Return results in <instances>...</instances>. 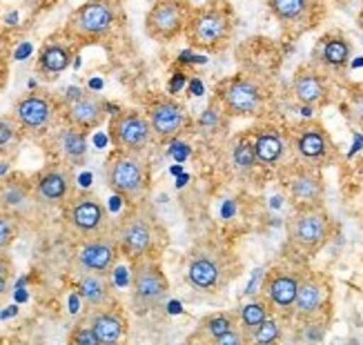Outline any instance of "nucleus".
Here are the masks:
<instances>
[{"label":"nucleus","instance_id":"obj_33","mask_svg":"<svg viewBox=\"0 0 363 345\" xmlns=\"http://www.w3.org/2000/svg\"><path fill=\"white\" fill-rule=\"evenodd\" d=\"M18 237V225H16V218L7 212L0 210V252H7L11 243Z\"/></svg>","mask_w":363,"mask_h":345},{"label":"nucleus","instance_id":"obj_29","mask_svg":"<svg viewBox=\"0 0 363 345\" xmlns=\"http://www.w3.org/2000/svg\"><path fill=\"white\" fill-rule=\"evenodd\" d=\"M352 47L343 36H330L321 45V62L330 69H343L350 62Z\"/></svg>","mask_w":363,"mask_h":345},{"label":"nucleus","instance_id":"obj_36","mask_svg":"<svg viewBox=\"0 0 363 345\" xmlns=\"http://www.w3.org/2000/svg\"><path fill=\"white\" fill-rule=\"evenodd\" d=\"M25 196H27V190L25 187H21V185H7L5 187V192H3V205H7V208H11V205H18V203H23L25 200Z\"/></svg>","mask_w":363,"mask_h":345},{"label":"nucleus","instance_id":"obj_31","mask_svg":"<svg viewBox=\"0 0 363 345\" xmlns=\"http://www.w3.org/2000/svg\"><path fill=\"white\" fill-rule=\"evenodd\" d=\"M232 165L239 171H252L255 167H259L257 154H255V143L252 138L241 136L232 147Z\"/></svg>","mask_w":363,"mask_h":345},{"label":"nucleus","instance_id":"obj_14","mask_svg":"<svg viewBox=\"0 0 363 345\" xmlns=\"http://www.w3.org/2000/svg\"><path fill=\"white\" fill-rule=\"evenodd\" d=\"M328 296H330V290H328V283L323 281V276L314 274V272L301 274L290 312L294 315L296 321L314 323V321H319L321 315L325 312Z\"/></svg>","mask_w":363,"mask_h":345},{"label":"nucleus","instance_id":"obj_32","mask_svg":"<svg viewBox=\"0 0 363 345\" xmlns=\"http://www.w3.org/2000/svg\"><path fill=\"white\" fill-rule=\"evenodd\" d=\"M281 339H283V323L274 315L267 317L257 330L250 334V343H257V345H270Z\"/></svg>","mask_w":363,"mask_h":345},{"label":"nucleus","instance_id":"obj_30","mask_svg":"<svg viewBox=\"0 0 363 345\" xmlns=\"http://www.w3.org/2000/svg\"><path fill=\"white\" fill-rule=\"evenodd\" d=\"M234 327H239V321H236V315H225V312H218V315H210L205 317L199 327H196V339H205V341H216L218 336L228 334Z\"/></svg>","mask_w":363,"mask_h":345},{"label":"nucleus","instance_id":"obj_37","mask_svg":"<svg viewBox=\"0 0 363 345\" xmlns=\"http://www.w3.org/2000/svg\"><path fill=\"white\" fill-rule=\"evenodd\" d=\"M69 341L72 343H76V345H99V339H96V334L91 332V327L89 325H78L76 330L72 332V336H69Z\"/></svg>","mask_w":363,"mask_h":345},{"label":"nucleus","instance_id":"obj_39","mask_svg":"<svg viewBox=\"0 0 363 345\" xmlns=\"http://www.w3.org/2000/svg\"><path fill=\"white\" fill-rule=\"evenodd\" d=\"M25 3H29V5H43V3H47V0H25Z\"/></svg>","mask_w":363,"mask_h":345},{"label":"nucleus","instance_id":"obj_4","mask_svg":"<svg viewBox=\"0 0 363 345\" xmlns=\"http://www.w3.org/2000/svg\"><path fill=\"white\" fill-rule=\"evenodd\" d=\"M185 36L189 45L203 52H220L232 36V16L228 9L205 5L189 9L185 23Z\"/></svg>","mask_w":363,"mask_h":345},{"label":"nucleus","instance_id":"obj_27","mask_svg":"<svg viewBox=\"0 0 363 345\" xmlns=\"http://www.w3.org/2000/svg\"><path fill=\"white\" fill-rule=\"evenodd\" d=\"M270 315H272V307L265 299H252L239 307V312H236V321H239L241 332L247 336V343H250V334L255 332Z\"/></svg>","mask_w":363,"mask_h":345},{"label":"nucleus","instance_id":"obj_21","mask_svg":"<svg viewBox=\"0 0 363 345\" xmlns=\"http://www.w3.org/2000/svg\"><path fill=\"white\" fill-rule=\"evenodd\" d=\"M72 187L74 176L69 169H47L34 183V198L43 205H58V203H65L69 198Z\"/></svg>","mask_w":363,"mask_h":345},{"label":"nucleus","instance_id":"obj_3","mask_svg":"<svg viewBox=\"0 0 363 345\" xmlns=\"http://www.w3.org/2000/svg\"><path fill=\"white\" fill-rule=\"evenodd\" d=\"M105 183L128 205L145 203L150 190V171L143 154L116 149L105 163Z\"/></svg>","mask_w":363,"mask_h":345},{"label":"nucleus","instance_id":"obj_6","mask_svg":"<svg viewBox=\"0 0 363 345\" xmlns=\"http://www.w3.org/2000/svg\"><path fill=\"white\" fill-rule=\"evenodd\" d=\"M333 218L323 210V205L314 208H296L292 218L288 221V237L290 243L308 256L317 254L321 247L333 237Z\"/></svg>","mask_w":363,"mask_h":345},{"label":"nucleus","instance_id":"obj_9","mask_svg":"<svg viewBox=\"0 0 363 345\" xmlns=\"http://www.w3.org/2000/svg\"><path fill=\"white\" fill-rule=\"evenodd\" d=\"M109 138H112L116 149L143 154L156 136L152 132V125L145 114L136 112V109H123V112L112 116V123H109Z\"/></svg>","mask_w":363,"mask_h":345},{"label":"nucleus","instance_id":"obj_24","mask_svg":"<svg viewBox=\"0 0 363 345\" xmlns=\"http://www.w3.org/2000/svg\"><path fill=\"white\" fill-rule=\"evenodd\" d=\"M105 114H107V105L101 98L91 96V94H81L76 101L67 103L69 125H74V128L83 130V132L99 128L105 118Z\"/></svg>","mask_w":363,"mask_h":345},{"label":"nucleus","instance_id":"obj_25","mask_svg":"<svg viewBox=\"0 0 363 345\" xmlns=\"http://www.w3.org/2000/svg\"><path fill=\"white\" fill-rule=\"evenodd\" d=\"M252 143H255V154H257V161L261 167H274L286 159L288 140L283 136V132L277 128L259 130L255 134V138H252Z\"/></svg>","mask_w":363,"mask_h":345},{"label":"nucleus","instance_id":"obj_2","mask_svg":"<svg viewBox=\"0 0 363 345\" xmlns=\"http://www.w3.org/2000/svg\"><path fill=\"white\" fill-rule=\"evenodd\" d=\"M239 276V259L216 241L196 243L187 252L185 281L203 294H220Z\"/></svg>","mask_w":363,"mask_h":345},{"label":"nucleus","instance_id":"obj_15","mask_svg":"<svg viewBox=\"0 0 363 345\" xmlns=\"http://www.w3.org/2000/svg\"><path fill=\"white\" fill-rule=\"evenodd\" d=\"M121 259L118 243L109 234H99L89 237L76 254V265L81 272H94V274H109Z\"/></svg>","mask_w":363,"mask_h":345},{"label":"nucleus","instance_id":"obj_22","mask_svg":"<svg viewBox=\"0 0 363 345\" xmlns=\"http://www.w3.org/2000/svg\"><path fill=\"white\" fill-rule=\"evenodd\" d=\"M267 7L283 27H310L321 3L319 0H267Z\"/></svg>","mask_w":363,"mask_h":345},{"label":"nucleus","instance_id":"obj_8","mask_svg":"<svg viewBox=\"0 0 363 345\" xmlns=\"http://www.w3.org/2000/svg\"><path fill=\"white\" fill-rule=\"evenodd\" d=\"M218 105L230 116H257L265 105V89L250 76H236L218 87Z\"/></svg>","mask_w":363,"mask_h":345},{"label":"nucleus","instance_id":"obj_1","mask_svg":"<svg viewBox=\"0 0 363 345\" xmlns=\"http://www.w3.org/2000/svg\"><path fill=\"white\" fill-rule=\"evenodd\" d=\"M114 239L118 252L130 263L136 261H156L167 243V232L145 203H136L125 210L116 223Z\"/></svg>","mask_w":363,"mask_h":345},{"label":"nucleus","instance_id":"obj_23","mask_svg":"<svg viewBox=\"0 0 363 345\" xmlns=\"http://www.w3.org/2000/svg\"><path fill=\"white\" fill-rule=\"evenodd\" d=\"M76 292L81 296L87 310H101L114 303V288L109 274H94V272H83L78 278Z\"/></svg>","mask_w":363,"mask_h":345},{"label":"nucleus","instance_id":"obj_35","mask_svg":"<svg viewBox=\"0 0 363 345\" xmlns=\"http://www.w3.org/2000/svg\"><path fill=\"white\" fill-rule=\"evenodd\" d=\"M225 112L223 109H218L216 105H212L210 109H205L203 112V116H201V120H199V125H201V130L203 132H212V130H216L218 125H220V116H223Z\"/></svg>","mask_w":363,"mask_h":345},{"label":"nucleus","instance_id":"obj_34","mask_svg":"<svg viewBox=\"0 0 363 345\" xmlns=\"http://www.w3.org/2000/svg\"><path fill=\"white\" fill-rule=\"evenodd\" d=\"M16 136H18V123H16V118H0V149L9 147Z\"/></svg>","mask_w":363,"mask_h":345},{"label":"nucleus","instance_id":"obj_28","mask_svg":"<svg viewBox=\"0 0 363 345\" xmlns=\"http://www.w3.org/2000/svg\"><path fill=\"white\" fill-rule=\"evenodd\" d=\"M58 149L60 154L65 156V159L74 165L83 163L85 156H87V138H85V132L74 128L69 125L67 130H62L58 134Z\"/></svg>","mask_w":363,"mask_h":345},{"label":"nucleus","instance_id":"obj_20","mask_svg":"<svg viewBox=\"0 0 363 345\" xmlns=\"http://www.w3.org/2000/svg\"><path fill=\"white\" fill-rule=\"evenodd\" d=\"M89 327L91 332L96 334L99 345H114L121 343L128 336V319H125L123 312L112 303L107 307L94 310L89 315Z\"/></svg>","mask_w":363,"mask_h":345},{"label":"nucleus","instance_id":"obj_17","mask_svg":"<svg viewBox=\"0 0 363 345\" xmlns=\"http://www.w3.org/2000/svg\"><path fill=\"white\" fill-rule=\"evenodd\" d=\"M54 103L45 94H27L13 107V118L18 128L31 134L47 132L54 123Z\"/></svg>","mask_w":363,"mask_h":345},{"label":"nucleus","instance_id":"obj_7","mask_svg":"<svg viewBox=\"0 0 363 345\" xmlns=\"http://www.w3.org/2000/svg\"><path fill=\"white\" fill-rule=\"evenodd\" d=\"M118 21V0H87L67 23V34L76 40L94 43L105 38Z\"/></svg>","mask_w":363,"mask_h":345},{"label":"nucleus","instance_id":"obj_18","mask_svg":"<svg viewBox=\"0 0 363 345\" xmlns=\"http://www.w3.org/2000/svg\"><path fill=\"white\" fill-rule=\"evenodd\" d=\"M298 278L301 274L292 272V270H272L267 272L263 278V299L270 303L272 310H290L294 303V296H296V288H298Z\"/></svg>","mask_w":363,"mask_h":345},{"label":"nucleus","instance_id":"obj_10","mask_svg":"<svg viewBox=\"0 0 363 345\" xmlns=\"http://www.w3.org/2000/svg\"><path fill=\"white\" fill-rule=\"evenodd\" d=\"M65 218L67 223L83 237H99L109 230V214L101 198L91 192H81L65 200Z\"/></svg>","mask_w":363,"mask_h":345},{"label":"nucleus","instance_id":"obj_5","mask_svg":"<svg viewBox=\"0 0 363 345\" xmlns=\"http://www.w3.org/2000/svg\"><path fill=\"white\" fill-rule=\"evenodd\" d=\"M169 283L163 274L159 261H136L132 263V281H130V296L132 307L136 315L145 317L156 312L167 299Z\"/></svg>","mask_w":363,"mask_h":345},{"label":"nucleus","instance_id":"obj_38","mask_svg":"<svg viewBox=\"0 0 363 345\" xmlns=\"http://www.w3.org/2000/svg\"><path fill=\"white\" fill-rule=\"evenodd\" d=\"M9 261L3 256V252H0V281H7V276H9Z\"/></svg>","mask_w":363,"mask_h":345},{"label":"nucleus","instance_id":"obj_19","mask_svg":"<svg viewBox=\"0 0 363 345\" xmlns=\"http://www.w3.org/2000/svg\"><path fill=\"white\" fill-rule=\"evenodd\" d=\"M292 94L294 98L306 107H319L328 103L330 85L323 72L317 67H301L294 74L292 81Z\"/></svg>","mask_w":363,"mask_h":345},{"label":"nucleus","instance_id":"obj_12","mask_svg":"<svg viewBox=\"0 0 363 345\" xmlns=\"http://www.w3.org/2000/svg\"><path fill=\"white\" fill-rule=\"evenodd\" d=\"M189 7L185 0H156L145 16L147 36L159 43H172L185 31Z\"/></svg>","mask_w":363,"mask_h":345},{"label":"nucleus","instance_id":"obj_13","mask_svg":"<svg viewBox=\"0 0 363 345\" xmlns=\"http://www.w3.org/2000/svg\"><path fill=\"white\" fill-rule=\"evenodd\" d=\"M147 120L159 140H177L192 125L187 109L172 96H156L147 105Z\"/></svg>","mask_w":363,"mask_h":345},{"label":"nucleus","instance_id":"obj_16","mask_svg":"<svg viewBox=\"0 0 363 345\" xmlns=\"http://www.w3.org/2000/svg\"><path fill=\"white\" fill-rule=\"evenodd\" d=\"M288 194L294 203V208H314L323 205L325 196V183L321 176V169L298 165L288 176Z\"/></svg>","mask_w":363,"mask_h":345},{"label":"nucleus","instance_id":"obj_26","mask_svg":"<svg viewBox=\"0 0 363 345\" xmlns=\"http://www.w3.org/2000/svg\"><path fill=\"white\" fill-rule=\"evenodd\" d=\"M72 60H74V50L67 43L47 40L38 52L36 69H38V74H43L47 78H54L65 72L72 65Z\"/></svg>","mask_w":363,"mask_h":345},{"label":"nucleus","instance_id":"obj_11","mask_svg":"<svg viewBox=\"0 0 363 345\" xmlns=\"http://www.w3.org/2000/svg\"><path fill=\"white\" fill-rule=\"evenodd\" d=\"M292 149L296 154L298 163H303L308 167H325L335 161V143L330 134L325 132L323 125L319 123H306L301 125L292 138Z\"/></svg>","mask_w":363,"mask_h":345}]
</instances>
